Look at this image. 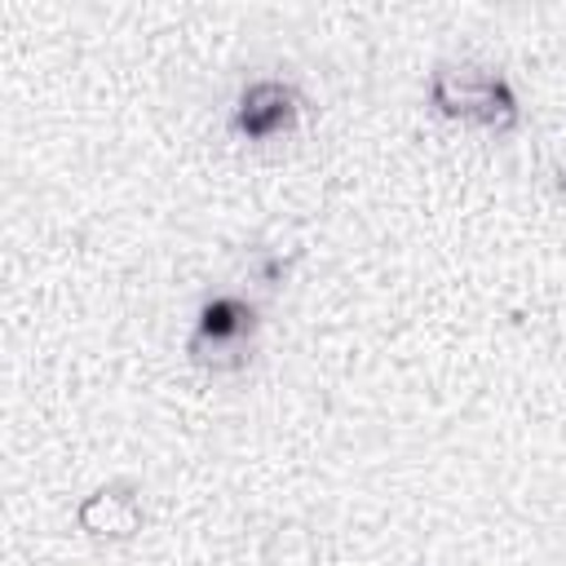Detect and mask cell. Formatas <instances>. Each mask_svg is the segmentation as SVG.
Wrapping results in <instances>:
<instances>
[{
  "label": "cell",
  "mask_w": 566,
  "mask_h": 566,
  "mask_svg": "<svg viewBox=\"0 0 566 566\" xmlns=\"http://www.w3.org/2000/svg\"><path fill=\"white\" fill-rule=\"evenodd\" d=\"M75 522H80V531H88V535H97V539H128V535H137V531H142V500H137V486H133V482L97 486L93 495L80 500Z\"/></svg>",
  "instance_id": "4"
},
{
  "label": "cell",
  "mask_w": 566,
  "mask_h": 566,
  "mask_svg": "<svg viewBox=\"0 0 566 566\" xmlns=\"http://www.w3.org/2000/svg\"><path fill=\"white\" fill-rule=\"evenodd\" d=\"M562 186H566V177H562Z\"/></svg>",
  "instance_id": "5"
},
{
  "label": "cell",
  "mask_w": 566,
  "mask_h": 566,
  "mask_svg": "<svg viewBox=\"0 0 566 566\" xmlns=\"http://www.w3.org/2000/svg\"><path fill=\"white\" fill-rule=\"evenodd\" d=\"M429 102L447 119H469V124H482V128H495V133L517 124V93L491 66H473V62H442V66H433Z\"/></svg>",
  "instance_id": "1"
},
{
  "label": "cell",
  "mask_w": 566,
  "mask_h": 566,
  "mask_svg": "<svg viewBox=\"0 0 566 566\" xmlns=\"http://www.w3.org/2000/svg\"><path fill=\"white\" fill-rule=\"evenodd\" d=\"M301 115V93L287 80H256L243 88L234 106V128L252 142H265L274 133H287Z\"/></svg>",
  "instance_id": "3"
},
{
  "label": "cell",
  "mask_w": 566,
  "mask_h": 566,
  "mask_svg": "<svg viewBox=\"0 0 566 566\" xmlns=\"http://www.w3.org/2000/svg\"><path fill=\"white\" fill-rule=\"evenodd\" d=\"M252 332H256V310L234 296H217L199 310L190 354H195V363H208V367H239Z\"/></svg>",
  "instance_id": "2"
}]
</instances>
